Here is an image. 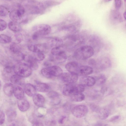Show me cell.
<instances>
[{"mask_svg":"<svg viewBox=\"0 0 126 126\" xmlns=\"http://www.w3.org/2000/svg\"><path fill=\"white\" fill-rule=\"evenodd\" d=\"M94 50L93 47L89 45H85L78 48L74 54V57L79 60H84L93 55Z\"/></svg>","mask_w":126,"mask_h":126,"instance_id":"6da1fadb","label":"cell"},{"mask_svg":"<svg viewBox=\"0 0 126 126\" xmlns=\"http://www.w3.org/2000/svg\"><path fill=\"white\" fill-rule=\"evenodd\" d=\"M84 90V86L81 84L67 83L63 87L62 92L64 95L70 96L77 93H82Z\"/></svg>","mask_w":126,"mask_h":126,"instance_id":"7a4b0ae2","label":"cell"},{"mask_svg":"<svg viewBox=\"0 0 126 126\" xmlns=\"http://www.w3.org/2000/svg\"><path fill=\"white\" fill-rule=\"evenodd\" d=\"M32 70L26 63L18 62L14 66V73L23 78L27 77L31 74Z\"/></svg>","mask_w":126,"mask_h":126,"instance_id":"3957f363","label":"cell"},{"mask_svg":"<svg viewBox=\"0 0 126 126\" xmlns=\"http://www.w3.org/2000/svg\"><path fill=\"white\" fill-rule=\"evenodd\" d=\"M41 73L44 77L50 78L61 76L63 74V72L60 67L53 65L43 68L41 70Z\"/></svg>","mask_w":126,"mask_h":126,"instance_id":"277c9868","label":"cell"},{"mask_svg":"<svg viewBox=\"0 0 126 126\" xmlns=\"http://www.w3.org/2000/svg\"><path fill=\"white\" fill-rule=\"evenodd\" d=\"M32 31L40 36H46L50 33L51 31L50 26L45 24H40L33 26L32 28Z\"/></svg>","mask_w":126,"mask_h":126,"instance_id":"5b68a950","label":"cell"},{"mask_svg":"<svg viewBox=\"0 0 126 126\" xmlns=\"http://www.w3.org/2000/svg\"><path fill=\"white\" fill-rule=\"evenodd\" d=\"M88 111V108L86 106L80 105L74 107L71 110L72 114L75 117L80 118L85 116Z\"/></svg>","mask_w":126,"mask_h":126,"instance_id":"8992f818","label":"cell"},{"mask_svg":"<svg viewBox=\"0 0 126 126\" xmlns=\"http://www.w3.org/2000/svg\"><path fill=\"white\" fill-rule=\"evenodd\" d=\"M23 60L30 66L32 71L38 69V61L35 56L23 54Z\"/></svg>","mask_w":126,"mask_h":126,"instance_id":"52a82bcc","label":"cell"},{"mask_svg":"<svg viewBox=\"0 0 126 126\" xmlns=\"http://www.w3.org/2000/svg\"><path fill=\"white\" fill-rule=\"evenodd\" d=\"M48 47L47 44L46 43L30 44L27 47L29 50L35 53H44L48 50Z\"/></svg>","mask_w":126,"mask_h":126,"instance_id":"ba28073f","label":"cell"},{"mask_svg":"<svg viewBox=\"0 0 126 126\" xmlns=\"http://www.w3.org/2000/svg\"><path fill=\"white\" fill-rule=\"evenodd\" d=\"M61 76L62 81L67 83H74L78 79L77 75L69 72L63 73Z\"/></svg>","mask_w":126,"mask_h":126,"instance_id":"9c48e42d","label":"cell"},{"mask_svg":"<svg viewBox=\"0 0 126 126\" xmlns=\"http://www.w3.org/2000/svg\"><path fill=\"white\" fill-rule=\"evenodd\" d=\"M93 71L92 68L90 66L80 65L76 69L75 73L78 76H83L92 74Z\"/></svg>","mask_w":126,"mask_h":126,"instance_id":"30bf717a","label":"cell"},{"mask_svg":"<svg viewBox=\"0 0 126 126\" xmlns=\"http://www.w3.org/2000/svg\"><path fill=\"white\" fill-rule=\"evenodd\" d=\"M67 59V56L65 51L56 55L51 54L49 60L52 62L60 63L64 62Z\"/></svg>","mask_w":126,"mask_h":126,"instance_id":"8fae6325","label":"cell"},{"mask_svg":"<svg viewBox=\"0 0 126 126\" xmlns=\"http://www.w3.org/2000/svg\"><path fill=\"white\" fill-rule=\"evenodd\" d=\"M63 43V41L62 39L59 37H55L48 38L47 44L48 47L52 48L62 46Z\"/></svg>","mask_w":126,"mask_h":126,"instance_id":"7c38bea8","label":"cell"},{"mask_svg":"<svg viewBox=\"0 0 126 126\" xmlns=\"http://www.w3.org/2000/svg\"><path fill=\"white\" fill-rule=\"evenodd\" d=\"M110 18L111 22L114 24H118L122 21V18L120 12L117 10H112L110 13Z\"/></svg>","mask_w":126,"mask_h":126,"instance_id":"4fadbf2b","label":"cell"},{"mask_svg":"<svg viewBox=\"0 0 126 126\" xmlns=\"http://www.w3.org/2000/svg\"><path fill=\"white\" fill-rule=\"evenodd\" d=\"M79 81L80 84L84 86H91L95 84L96 80L93 77L86 76H82L80 78Z\"/></svg>","mask_w":126,"mask_h":126,"instance_id":"5bb4252c","label":"cell"},{"mask_svg":"<svg viewBox=\"0 0 126 126\" xmlns=\"http://www.w3.org/2000/svg\"><path fill=\"white\" fill-rule=\"evenodd\" d=\"M98 65L100 68L105 70L110 67L111 66V63L110 59L107 57L100 58L98 62Z\"/></svg>","mask_w":126,"mask_h":126,"instance_id":"9a60e30c","label":"cell"},{"mask_svg":"<svg viewBox=\"0 0 126 126\" xmlns=\"http://www.w3.org/2000/svg\"><path fill=\"white\" fill-rule=\"evenodd\" d=\"M32 99L34 103L37 106L42 107L44 105L45 102V98L41 94H35L32 96Z\"/></svg>","mask_w":126,"mask_h":126,"instance_id":"2e32d148","label":"cell"},{"mask_svg":"<svg viewBox=\"0 0 126 126\" xmlns=\"http://www.w3.org/2000/svg\"><path fill=\"white\" fill-rule=\"evenodd\" d=\"M17 106L19 110L22 111L27 110L30 107V104L28 101L23 98L18 100Z\"/></svg>","mask_w":126,"mask_h":126,"instance_id":"e0dca14e","label":"cell"},{"mask_svg":"<svg viewBox=\"0 0 126 126\" xmlns=\"http://www.w3.org/2000/svg\"><path fill=\"white\" fill-rule=\"evenodd\" d=\"M20 23L14 21L9 22L8 26L9 29L15 32H19L22 30V27Z\"/></svg>","mask_w":126,"mask_h":126,"instance_id":"ac0fdd59","label":"cell"},{"mask_svg":"<svg viewBox=\"0 0 126 126\" xmlns=\"http://www.w3.org/2000/svg\"><path fill=\"white\" fill-rule=\"evenodd\" d=\"M23 78L16 74L12 76L10 79L12 83L22 85L24 83V80Z\"/></svg>","mask_w":126,"mask_h":126,"instance_id":"d6986e66","label":"cell"},{"mask_svg":"<svg viewBox=\"0 0 126 126\" xmlns=\"http://www.w3.org/2000/svg\"><path fill=\"white\" fill-rule=\"evenodd\" d=\"M35 87L30 83L26 84L24 87V90L26 94L29 96H33L36 92Z\"/></svg>","mask_w":126,"mask_h":126,"instance_id":"ffe728a7","label":"cell"},{"mask_svg":"<svg viewBox=\"0 0 126 126\" xmlns=\"http://www.w3.org/2000/svg\"><path fill=\"white\" fill-rule=\"evenodd\" d=\"M79 65L77 62L72 61L67 63L65 65V67L69 72L74 73L77 68Z\"/></svg>","mask_w":126,"mask_h":126,"instance_id":"44dd1931","label":"cell"},{"mask_svg":"<svg viewBox=\"0 0 126 126\" xmlns=\"http://www.w3.org/2000/svg\"><path fill=\"white\" fill-rule=\"evenodd\" d=\"M14 88L12 84L10 83H6L4 84L3 87L4 92L8 96H11L13 93Z\"/></svg>","mask_w":126,"mask_h":126,"instance_id":"7402d4cb","label":"cell"},{"mask_svg":"<svg viewBox=\"0 0 126 126\" xmlns=\"http://www.w3.org/2000/svg\"><path fill=\"white\" fill-rule=\"evenodd\" d=\"M9 48L10 51L15 55H16L21 53V48L18 43H12L10 45Z\"/></svg>","mask_w":126,"mask_h":126,"instance_id":"603a6c76","label":"cell"},{"mask_svg":"<svg viewBox=\"0 0 126 126\" xmlns=\"http://www.w3.org/2000/svg\"><path fill=\"white\" fill-rule=\"evenodd\" d=\"M13 93L15 97L18 100L23 98L24 91L23 89L19 86H16L14 88Z\"/></svg>","mask_w":126,"mask_h":126,"instance_id":"cb8c5ba5","label":"cell"},{"mask_svg":"<svg viewBox=\"0 0 126 126\" xmlns=\"http://www.w3.org/2000/svg\"><path fill=\"white\" fill-rule=\"evenodd\" d=\"M35 87L36 90L38 91L43 92H48L50 88L48 85L43 83H37Z\"/></svg>","mask_w":126,"mask_h":126,"instance_id":"d4e9b609","label":"cell"},{"mask_svg":"<svg viewBox=\"0 0 126 126\" xmlns=\"http://www.w3.org/2000/svg\"><path fill=\"white\" fill-rule=\"evenodd\" d=\"M71 100L75 102H80L83 100L85 96L82 93H77L70 96Z\"/></svg>","mask_w":126,"mask_h":126,"instance_id":"484cf974","label":"cell"},{"mask_svg":"<svg viewBox=\"0 0 126 126\" xmlns=\"http://www.w3.org/2000/svg\"><path fill=\"white\" fill-rule=\"evenodd\" d=\"M98 112L99 118L102 119L107 118L109 116V110L106 108L100 109Z\"/></svg>","mask_w":126,"mask_h":126,"instance_id":"4316f807","label":"cell"},{"mask_svg":"<svg viewBox=\"0 0 126 126\" xmlns=\"http://www.w3.org/2000/svg\"><path fill=\"white\" fill-rule=\"evenodd\" d=\"M65 48L63 45L53 48H52L51 51V54L53 55L58 54L65 51Z\"/></svg>","mask_w":126,"mask_h":126,"instance_id":"83f0119b","label":"cell"},{"mask_svg":"<svg viewBox=\"0 0 126 126\" xmlns=\"http://www.w3.org/2000/svg\"><path fill=\"white\" fill-rule=\"evenodd\" d=\"M11 38L9 36L4 34L0 35V42L2 44L9 43L11 42Z\"/></svg>","mask_w":126,"mask_h":126,"instance_id":"f1b7e54d","label":"cell"},{"mask_svg":"<svg viewBox=\"0 0 126 126\" xmlns=\"http://www.w3.org/2000/svg\"><path fill=\"white\" fill-rule=\"evenodd\" d=\"M96 82L99 85L103 84L106 82V78L105 76L103 74H100L95 79Z\"/></svg>","mask_w":126,"mask_h":126,"instance_id":"f546056e","label":"cell"},{"mask_svg":"<svg viewBox=\"0 0 126 126\" xmlns=\"http://www.w3.org/2000/svg\"><path fill=\"white\" fill-rule=\"evenodd\" d=\"M13 72H14V66L9 65L5 66L3 69L4 74L7 75H11Z\"/></svg>","mask_w":126,"mask_h":126,"instance_id":"4dcf8cb0","label":"cell"},{"mask_svg":"<svg viewBox=\"0 0 126 126\" xmlns=\"http://www.w3.org/2000/svg\"><path fill=\"white\" fill-rule=\"evenodd\" d=\"M9 13L8 10L5 6L3 5L0 6V16L1 17L6 16Z\"/></svg>","mask_w":126,"mask_h":126,"instance_id":"1f68e13d","label":"cell"},{"mask_svg":"<svg viewBox=\"0 0 126 126\" xmlns=\"http://www.w3.org/2000/svg\"><path fill=\"white\" fill-rule=\"evenodd\" d=\"M47 96L49 98L53 100H55L59 98V94L57 92L52 91L48 93Z\"/></svg>","mask_w":126,"mask_h":126,"instance_id":"d6a6232c","label":"cell"},{"mask_svg":"<svg viewBox=\"0 0 126 126\" xmlns=\"http://www.w3.org/2000/svg\"><path fill=\"white\" fill-rule=\"evenodd\" d=\"M36 53V54L35 57L38 61H42L45 58V56L44 53Z\"/></svg>","mask_w":126,"mask_h":126,"instance_id":"836d02e7","label":"cell"},{"mask_svg":"<svg viewBox=\"0 0 126 126\" xmlns=\"http://www.w3.org/2000/svg\"><path fill=\"white\" fill-rule=\"evenodd\" d=\"M7 27L6 22L3 20L0 19V31H2L6 29Z\"/></svg>","mask_w":126,"mask_h":126,"instance_id":"e575fe53","label":"cell"},{"mask_svg":"<svg viewBox=\"0 0 126 126\" xmlns=\"http://www.w3.org/2000/svg\"><path fill=\"white\" fill-rule=\"evenodd\" d=\"M14 36L16 40L18 43H20L23 40L22 35L19 32H16Z\"/></svg>","mask_w":126,"mask_h":126,"instance_id":"d590c367","label":"cell"},{"mask_svg":"<svg viewBox=\"0 0 126 126\" xmlns=\"http://www.w3.org/2000/svg\"><path fill=\"white\" fill-rule=\"evenodd\" d=\"M7 115L9 118L13 119L16 116V112L13 110H9L7 112Z\"/></svg>","mask_w":126,"mask_h":126,"instance_id":"8d00e7d4","label":"cell"},{"mask_svg":"<svg viewBox=\"0 0 126 126\" xmlns=\"http://www.w3.org/2000/svg\"><path fill=\"white\" fill-rule=\"evenodd\" d=\"M0 125L2 124L5 121V115L3 111L0 110Z\"/></svg>","mask_w":126,"mask_h":126,"instance_id":"74e56055","label":"cell"},{"mask_svg":"<svg viewBox=\"0 0 126 126\" xmlns=\"http://www.w3.org/2000/svg\"><path fill=\"white\" fill-rule=\"evenodd\" d=\"M115 6L117 9H119L122 5L121 0H114Z\"/></svg>","mask_w":126,"mask_h":126,"instance_id":"f35d334b","label":"cell"},{"mask_svg":"<svg viewBox=\"0 0 126 126\" xmlns=\"http://www.w3.org/2000/svg\"><path fill=\"white\" fill-rule=\"evenodd\" d=\"M120 118V116L119 115H114L111 117L109 119V121L111 122H114L118 120Z\"/></svg>","mask_w":126,"mask_h":126,"instance_id":"ab89813d","label":"cell"},{"mask_svg":"<svg viewBox=\"0 0 126 126\" xmlns=\"http://www.w3.org/2000/svg\"><path fill=\"white\" fill-rule=\"evenodd\" d=\"M40 36V35L37 33L34 32L32 36V39L33 40H36Z\"/></svg>","mask_w":126,"mask_h":126,"instance_id":"60d3db41","label":"cell"},{"mask_svg":"<svg viewBox=\"0 0 126 126\" xmlns=\"http://www.w3.org/2000/svg\"><path fill=\"white\" fill-rule=\"evenodd\" d=\"M66 116H63L60 119L59 121V122L60 124H63L64 121V120L66 118Z\"/></svg>","mask_w":126,"mask_h":126,"instance_id":"b9f144b4","label":"cell"},{"mask_svg":"<svg viewBox=\"0 0 126 126\" xmlns=\"http://www.w3.org/2000/svg\"><path fill=\"white\" fill-rule=\"evenodd\" d=\"M89 64L90 65H96V63L95 60L93 59H91L89 61Z\"/></svg>","mask_w":126,"mask_h":126,"instance_id":"7bdbcfd3","label":"cell"},{"mask_svg":"<svg viewBox=\"0 0 126 126\" xmlns=\"http://www.w3.org/2000/svg\"><path fill=\"white\" fill-rule=\"evenodd\" d=\"M123 16L125 19L126 20V11L124 13Z\"/></svg>","mask_w":126,"mask_h":126,"instance_id":"ee69618b","label":"cell"},{"mask_svg":"<svg viewBox=\"0 0 126 126\" xmlns=\"http://www.w3.org/2000/svg\"><path fill=\"white\" fill-rule=\"evenodd\" d=\"M112 0H104V1L106 2H108Z\"/></svg>","mask_w":126,"mask_h":126,"instance_id":"f6af8a7d","label":"cell"},{"mask_svg":"<svg viewBox=\"0 0 126 126\" xmlns=\"http://www.w3.org/2000/svg\"><path fill=\"white\" fill-rule=\"evenodd\" d=\"M125 28H126V23L125 25Z\"/></svg>","mask_w":126,"mask_h":126,"instance_id":"bcb514c9","label":"cell"},{"mask_svg":"<svg viewBox=\"0 0 126 126\" xmlns=\"http://www.w3.org/2000/svg\"><path fill=\"white\" fill-rule=\"evenodd\" d=\"M125 1H126V0H124Z\"/></svg>","mask_w":126,"mask_h":126,"instance_id":"7dc6e473","label":"cell"},{"mask_svg":"<svg viewBox=\"0 0 126 126\" xmlns=\"http://www.w3.org/2000/svg\"></svg>","mask_w":126,"mask_h":126,"instance_id":"c3c4849f","label":"cell"}]
</instances>
